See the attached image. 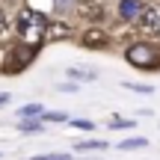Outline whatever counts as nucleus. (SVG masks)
<instances>
[{
  "mask_svg": "<svg viewBox=\"0 0 160 160\" xmlns=\"http://www.w3.org/2000/svg\"><path fill=\"white\" fill-rule=\"evenodd\" d=\"M48 27H51V21H48L39 9H33V6H30V9H21L18 18H15L18 39L27 42V45H33V48H39L42 42L48 39Z\"/></svg>",
  "mask_w": 160,
  "mask_h": 160,
  "instance_id": "nucleus-1",
  "label": "nucleus"
},
{
  "mask_svg": "<svg viewBox=\"0 0 160 160\" xmlns=\"http://www.w3.org/2000/svg\"><path fill=\"white\" fill-rule=\"evenodd\" d=\"M125 59L139 71H160V45H154V42H133V45H128Z\"/></svg>",
  "mask_w": 160,
  "mask_h": 160,
  "instance_id": "nucleus-2",
  "label": "nucleus"
},
{
  "mask_svg": "<svg viewBox=\"0 0 160 160\" xmlns=\"http://www.w3.org/2000/svg\"><path fill=\"white\" fill-rule=\"evenodd\" d=\"M36 51H39V48L27 45V42H18V45H12L9 53H6V71H9V74L24 71V68H27V65L36 59Z\"/></svg>",
  "mask_w": 160,
  "mask_h": 160,
  "instance_id": "nucleus-3",
  "label": "nucleus"
},
{
  "mask_svg": "<svg viewBox=\"0 0 160 160\" xmlns=\"http://www.w3.org/2000/svg\"><path fill=\"white\" fill-rule=\"evenodd\" d=\"M139 27L145 30V33H154L160 36V6H145V12L139 15Z\"/></svg>",
  "mask_w": 160,
  "mask_h": 160,
  "instance_id": "nucleus-4",
  "label": "nucleus"
},
{
  "mask_svg": "<svg viewBox=\"0 0 160 160\" xmlns=\"http://www.w3.org/2000/svg\"><path fill=\"white\" fill-rule=\"evenodd\" d=\"M142 12H145V0H122L119 3V15L125 21H139Z\"/></svg>",
  "mask_w": 160,
  "mask_h": 160,
  "instance_id": "nucleus-5",
  "label": "nucleus"
},
{
  "mask_svg": "<svg viewBox=\"0 0 160 160\" xmlns=\"http://www.w3.org/2000/svg\"><path fill=\"white\" fill-rule=\"evenodd\" d=\"M80 42H83L86 48H92V51H95V48H107V36H104L101 30H95V27H92V30H86Z\"/></svg>",
  "mask_w": 160,
  "mask_h": 160,
  "instance_id": "nucleus-6",
  "label": "nucleus"
},
{
  "mask_svg": "<svg viewBox=\"0 0 160 160\" xmlns=\"http://www.w3.org/2000/svg\"><path fill=\"white\" fill-rule=\"evenodd\" d=\"M65 74L74 83H92V80H98V71H89V68H65Z\"/></svg>",
  "mask_w": 160,
  "mask_h": 160,
  "instance_id": "nucleus-7",
  "label": "nucleus"
},
{
  "mask_svg": "<svg viewBox=\"0 0 160 160\" xmlns=\"http://www.w3.org/2000/svg\"><path fill=\"white\" fill-rule=\"evenodd\" d=\"M45 113V107H42V104H24L21 110H18V119H36V116H42Z\"/></svg>",
  "mask_w": 160,
  "mask_h": 160,
  "instance_id": "nucleus-8",
  "label": "nucleus"
},
{
  "mask_svg": "<svg viewBox=\"0 0 160 160\" xmlns=\"http://www.w3.org/2000/svg\"><path fill=\"white\" fill-rule=\"evenodd\" d=\"M148 139L145 137H133V139H122L119 142V151H137V148H145Z\"/></svg>",
  "mask_w": 160,
  "mask_h": 160,
  "instance_id": "nucleus-9",
  "label": "nucleus"
},
{
  "mask_svg": "<svg viewBox=\"0 0 160 160\" xmlns=\"http://www.w3.org/2000/svg\"><path fill=\"white\" fill-rule=\"evenodd\" d=\"M42 122H53V125H62V122H68V113H62V110H45V113H42Z\"/></svg>",
  "mask_w": 160,
  "mask_h": 160,
  "instance_id": "nucleus-10",
  "label": "nucleus"
},
{
  "mask_svg": "<svg viewBox=\"0 0 160 160\" xmlns=\"http://www.w3.org/2000/svg\"><path fill=\"white\" fill-rule=\"evenodd\" d=\"M18 131H21V133H39L42 125L36 119H21V122H18Z\"/></svg>",
  "mask_w": 160,
  "mask_h": 160,
  "instance_id": "nucleus-11",
  "label": "nucleus"
},
{
  "mask_svg": "<svg viewBox=\"0 0 160 160\" xmlns=\"http://www.w3.org/2000/svg\"><path fill=\"white\" fill-rule=\"evenodd\" d=\"M125 89H131V92H137V95H151L154 92V86H142V83H131V80H125Z\"/></svg>",
  "mask_w": 160,
  "mask_h": 160,
  "instance_id": "nucleus-12",
  "label": "nucleus"
},
{
  "mask_svg": "<svg viewBox=\"0 0 160 160\" xmlns=\"http://www.w3.org/2000/svg\"><path fill=\"white\" fill-rule=\"evenodd\" d=\"M104 145H107L104 139H83V142L74 145V148H77V151H89V148H104Z\"/></svg>",
  "mask_w": 160,
  "mask_h": 160,
  "instance_id": "nucleus-13",
  "label": "nucleus"
},
{
  "mask_svg": "<svg viewBox=\"0 0 160 160\" xmlns=\"http://www.w3.org/2000/svg\"><path fill=\"white\" fill-rule=\"evenodd\" d=\"M51 3H53V9H57V12H62V15H65V12H71L77 6V0H51Z\"/></svg>",
  "mask_w": 160,
  "mask_h": 160,
  "instance_id": "nucleus-14",
  "label": "nucleus"
},
{
  "mask_svg": "<svg viewBox=\"0 0 160 160\" xmlns=\"http://www.w3.org/2000/svg\"><path fill=\"white\" fill-rule=\"evenodd\" d=\"M30 160H71L68 154H59V151H53V154H36V157H30Z\"/></svg>",
  "mask_w": 160,
  "mask_h": 160,
  "instance_id": "nucleus-15",
  "label": "nucleus"
},
{
  "mask_svg": "<svg viewBox=\"0 0 160 160\" xmlns=\"http://www.w3.org/2000/svg\"><path fill=\"white\" fill-rule=\"evenodd\" d=\"M6 33H9V18H6V12L0 9V39H3Z\"/></svg>",
  "mask_w": 160,
  "mask_h": 160,
  "instance_id": "nucleus-16",
  "label": "nucleus"
},
{
  "mask_svg": "<svg viewBox=\"0 0 160 160\" xmlns=\"http://www.w3.org/2000/svg\"><path fill=\"white\" fill-rule=\"evenodd\" d=\"M110 128H133V119H113Z\"/></svg>",
  "mask_w": 160,
  "mask_h": 160,
  "instance_id": "nucleus-17",
  "label": "nucleus"
},
{
  "mask_svg": "<svg viewBox=\"0 0 160 160\" xmlns=\"http://www.w3.org/2000/svg\"><path fill=\"white\" fill-rule=\"evenodd\" d=\"M57 92H80V86L71 80V83H62V86H57Z\"/></svg>",
  "mask_w": 160,
  "mask_h": 160,
  "instance_id": "nucleus-18",
  "label": "nucleus"
},
{
  "mask_svg": "<svg viewBox=\"0 0 160 160\" xmlns=\"http://www.w3.org/2000/svg\"><path fill=\"white\" fill-rule=\"evenodd\" d=\"M74 128H80V131H92L95 125H92V122H83V119H77V122H74Z\"/></svg>",
  "mask_w": 160,
  "mask_h": 160,
  "instance_id": "nucleus-19",
  "label": "nucleus"
}]
</instances>
